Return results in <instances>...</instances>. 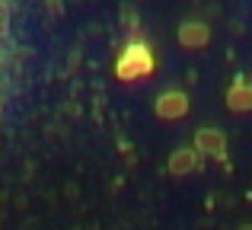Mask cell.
<instances>
[{
	"instance_id": "obj_1",
	"label": "cell",
	"mask_w": 252,
	"mask_h": 230,
	"mask_svg": "<svg viewBox=\"0 0 252 230\" xmlns=\"http://www.w3.org/2000/svg\"><path fill=\"white\" fill-rule=\"evenodd\" d=\"M154 70H157V58H154L150 42H144L141 35H131L128 42L122 45L118 58H115V77L125 80V83H131V80L150 77Z\"/></svg>"
},
{
	"instance_id": "obj_2",
	"label": "cell",
	"mask_w": 252,
	"mask_h": 230,
	"mask_svg": "<svg viewBox=\"0 0 252 230\" xmlns=\"http://www.w3.org/2000/svg\"><path fill=\"white\" fill-rule=\"evenodd\" d=\"M154 112H157V118H163V122L185 118V115H189V96H185L182 90H166V93L157 96Z\"/></svg>"
},
{
	"instance_id": "obj_3",
	"label": "cell",
	"mask_w": 252,
	"mask_h": 230,
	"mask_svg": "<svg viewBox=\"0 0 252 230\" xmlns=\"http://www.w3.org/2000/svg\"><path fill=\"white\" fill-rule=\"evenodd\" d=\"M195 150L214 157V160H223L227 157V137H223L220 128H201L195 134Z\"/></svg>"
},
{
	"instance_id": "obj_4",
	"label": "cell",
	"mask_w": 252,
	"mask_h": 230,
	"mask_svg": "<svg viewBox=\"0 0 252 230\" xmlns=\"http://www.w3.org/2000/svg\"><path fill=\"white\" fill-rule=\"evenodd\" d=\"M211 42V29L208 23H201V19H185L182 26H179V45L182 48H204V45Z\"/></svg>"
},
{
	"instance_id": "obj_5",
	"label": "cell",
	"mask_w": 252,
	"mask_h": 230,
	"mask_svg": "<svg viewBox=\"0 0 252 230\" xmlns=\"http://www.w3.org/2000/svg\"><path fill=\"white\" fill-rule=\"evenodd\" d=\"M223 102H227L230 112H252V83L246 77H236V80L230 83Z\"/></svg>"
},
{
	"instance_id": "obj_6",
	"label": "cell",
	"mask_w": 252,
	"mask_h": 230,
	"mask_svg": "<svg viewBox=\"0 0 252 230\" xmlns=\"http://www.w3.org/2000/svg\"><path fill=\"white\" fill-rule=\"evenodd\" d=\"M195 166H198L195 147H182V150H176V154L169 157V173L172 176H185V173H191Z\"/></svg>"
},
{
	"instance_id": "obj_7",
	"label": "cell",
	"mask_w": 252,
	"mask_h": 230,
	"mask_svg": "<svg viewBox=\"0 0 252 230\" xmlns=\"http://www.w3.org/2000/svg\"><path fill=\"white\" fill-rule=\"evenodd\" d=\"M6 26V0H0V32H3Z\"/></svg>"
},
{
	"instance_id": "obj_8",
	"label": "cell",
	"mask_w": 252,
	"mask_h": 230,
	"mask_svg": "<svg viewBox=\"0 0 252 230\" xmlns=\"http://www.w3.org/2000/svg\"><path fill=\"white\" fill-rule=\"evenodd\" d=\"M240 230H252V224H243V227H240Z\"/></svg>"
}]
</instances>
